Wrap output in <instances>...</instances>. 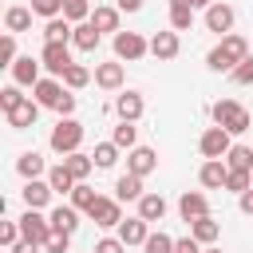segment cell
Returning a JSON list of instances; mask_svg holds the SVG:
<instances>
[{"label":"cell","instance_id":"obj_17","mask_svg":"<svg viewBox=\"0 0 253 253\" xmlns=\"http://www.w3.org/2000/svg\"><path fill=\"white\" fill-rule=\"evenodd\" d=\"M154 166H158V154H154L150 146H134V150H126V170H130V174L146 178V174H154Z\"/></svg>","mask_w":253,"mask_h":253},{"label":"cell","instance_id":"obj_9","mask_svg":"<svg viewBox=\"0 0 253 253\" xmlns=\"http://www.w3.org/2000/svg\"><path fill=\"white\" fill-rule=\"evenodd\" d=\"M40 59H43V67H47L51 75H63V71L75 63V59H71V43H43Z\"/></svg>","mask_w":253,"mask_h":253},{"label":"cell","instance_id":"obj_43","mask_svg":"<svg viewBox=\"0 0 253 253\" xmlns=\"http://www.w3.org/2000/svg\"><path fill=\"white\" fill-rule=\"evenodd\" d=\"M20 55H16V32H4V40H0V63L4 67H12Z\"/></svg>","mask_w":253,"mask_h":253},{"label":"cell","instance_id":"obj_21","mask_svg":"<svg viewBox=\"0 0 253 253\" xmlns=\"http://www.w3.org/2000/svg\"><path fill=\"white\" fill-rule=\"evenodd\" d=\"M71 36H75V24L67 16H55L43 24V43H71Z\"/></svg>","mask_w":253,"mask_h":253},{"label":"cell","instance_id":"obj_41","mask_svg":"<svg viewBox=\"0 0 253 253\" xmlns=\"http://www.w3.org/2000/svg\"><path fill=\"white\" fill-rule=\"evenodd\" d=\"M24 99H28V95H20V83H8V87L0 91V111L8 115V111H16V107H20Z\"/></svg>","mask_w":253,"mask_h":253},{"label":"cell","instance_id":"obj_39","mask_svg":"<svg viewBox=\"0 0 253 253\" xmlns=\"http://www.w3.org/2000/svg\"><path fill=\"white\" fill-rule=\"evenodd\" d=\"M249 186H253V170H233V166H229V178H225V190H229V194H245Z\"/></svg>","mask_w":253,"mask_h":253},{"label":"cell","instance_id":"obj_40","mask_svg":"<svg viewBox=\"0 0 253 253\" xmlns=\"http://www.w3.org/2000/svg\"><path fill=\"white\" fill-rule=\"evenodd\" d=\"M142 249H146V253H174V237L158 229V233H150V237L142 241Z\"/></svg>","mask_w":253,"mask_h":253},{"label":"cell","instance_id":"obj_11","mask_svg":"<svg viewBox=\"0 0 253 253\" xmlns=\"http://www.w3.org/2000/svg\"><path fill=\"white\" fill-rule=\"evenodd\" d=\"M51 194H55V190H51V182H47V178H28V182H24V190H20V198H24V206H28V210H43V206L51 202Z\"/></svg>","mask_w":253,"mask_h":253},{"label":"cell","instance_id":"obj_45","mask_svg":"<svg viewBox=\"0 0 253 253\" xmlns=\"http://www.w3.org/2000/svg\"><path fill=\"white\" fill-rule=\"evenodd\" d=\"M229 79H233L237 87H249V83H253V59H241V63L229 71Z\"/></svg>","mask_w":253,"mask_h":253},{"label":"cell","instance_id":"obj_28","mask_svg":"<svg viewBox=\"0 0 253 253\" xmlns=\"http://www.w3.org/2000/svg\"><path fill=\"white\" fill-rule=\"evenodd\" d=\"M190 233H194V237H198L202 245H213V241L221 237V225H217V221H213V217L206 213V217H198V221H190Z\"/></svg>","mask_w":253,"mask_h":253},{"label":"cell","instance_id":"obj_25","mask_svg":"<svg viewBox=\"0 0 253 253\" xmlns=\"http://www.w3.org/2000/svg\"><path fill=\"white\" fill-rule=\"evenodd\" d=\"M47 217H51V229H59V233H75L79 229V210L75 206H55Z\"/></svg>","mask_w":253,"mask_h":253},{"label":"cell","instance_id":"obj_46","mask_svg":"<svg viewBox=\"0 0 253 253\" xmlns=\"http://www.w3.org/2000/svg\"><path fill=\"white\" fill-rule=\"evenodd\" d=\"M20 237H24V233H20V221H0V241H4L8 249H12Z\"/></svg>","mask_w":253,"mask_h":253},{"label":"cell","instance_id":"obj_32","mask_svg":"<svg viewBox=\"0 0 253 253\" xmlns=\"http://www.w3.org/2000/svg\"><path fill=\"white\" fill-rule=\"evenodd\" d=\"M63 166H67V170L83 182V178L95 170V158H91V154H83V150H75V154H63Z\"/></svg>","mask_w":253,"mask_h":253},{"label":"cell","instance_id":"obj_31","mask_svg":"<svg viewBox=\"0 0 253 253\" xmlns=\"http://www.w3.org/2000/svg\"><path fill=\"white\" fill-rule=\"evenodd\" d=\"M91 24H95L99 32H119V8H111V4H99V8L91 12Z\"/></svg>","mask_w":253,"mask_h":253},{"label":"cell","instance_id":"obj_53","mask_svg":"<svg viewBox=\"0 0 253 253\" xmlns=\"http://www.w3.org/2000/svg\"><path fill=\"white\" fill-rule=\"evenodd\" d=\"M170 4H190V8H210L213 0H170Z\"/></svg>","mask_w":253,"mask_h":253},{"label":"cell","instance_id":"obj_22","mask_svg":"<svg viewBox=\"0 0 253 253\" xmlns=\"http://www.w3.org/2000/svg\"><path fill=\"white\" fill-rule=\"evenodd\" d=\"M16 170H20V178L28 182V178H43V174H47V162H43L40 150H24V154L16 158Z\"/></svg>","mask_w":253,"mask_h":253},{"label":"cell","instance_id":"obj_42","mask_svg":"<svg viewBox=\"0 0 253 253\" xmlns=\"http://www.w3.org/2000/svg\"><path fill=\"white\" fill-rule=\"evenodd\" d=\"M32 12L43 20H55V16H63V0H32Z\"/></svg>","mask_w":253,"mask_h":253},{"label":"cell","instance_id":"obj_7","mask_svg":"<svg viewBox=\"0 0 253 253\" xmlns=\"http://www.w3.org/2000/svg\"><path fill=\"white\" fill-rule=\"evenodd\" d=\"M87 217H91L99 229H119V221H123V202H119V198H99Z\"/></svg>","mask_w":253,"mask_h":253},{"label":"cell","instance_id":"obj_19","mask_svg":"<svg viewBox=\"0 0 253 253\" xmlns=\"http://www.w3.org/2000/svg\"><path fill=\"white\" fill-rule=\"evenodd\" d=\"M115 111H119V119H126V123H138V119H142V111H146V103H142V95H138V91H119V99H115Z\"/></svg>","mask_w":253,"mask_h":253},{"label":"cell","instance_id":"obj_5","mask_svg":"<svg viewBox=\"0 0 253 253\" xmlns=\"http://www.w3.org/2000/svg\"><path fill=\"white\" fill-rule=\"evenodd\" d=\"M146 51H150V40H142L138 32H115V59L134 63V59H142Z\"/></svg>","mask_w":253,"mask_h":253},{"label":"cell","instance_id":"obj_13","mask_svg":"<svg viewBox=\"0 0 253 253\" xmlns=\"http://www.w3.org/2000/svg\"><path fill=\"white\" fill-rule=\"evenodd\" d=\"M178 213H182V221H186V225H190V221H198V217H206V213H210L206 194H202V190H186V194L178 198Z\"/></svg>","mask_w":253,"mask_h":253},{"label":"cell","instance_id":"obj_2","mask_svg":"<svg viewBox=\"0 0 253 253\" xmlns=\"http://www.w3.org/2000/svg\"><path fill=\"white\" fill-rule=\"evenodd\" d=\"M83 134H87V130H83V123H79V119H71V115H63V119L51 126L47 146H51V150L63 158V154H75V150L83 146Z\"/></svg>","mask_w":253,"mask_h":253},{"label":"cell","instance_id":"obj_1","mask_svg":"<svg viewBox=\"0 0 253 253\" xmlns=\"http://www.w3.org/2000/svg\"><path fill=\"white\" fill-rule=\"evenodd\" d=\"M241 59H249V40L237 36V32H229V36H221V40L210 47L206 67H210V71H233Z\"/></svg>","mask_w":253,"mask_h":253},{"label":"cell","instance_id":"obj_44","mask_svg":"<svg viewBox=\"0 0 253 253\" xmlns=\"http://www.w3.org/2000/svg\"><path fill=\"white\" fill-rule=\"evenodd\" d=\"M71 249V233H59V229H51V237L43 241V253H67Z\"/></svg>","mask_w":253,"mask_h":253},{"label":"cell","instance_id":"obj_16","mask_svg":"<svg viewBox=\"0 0 253 253\" xmlns=\"http://www.w3.org/2000/svg\"><path fill=\"white\" fill-rule=\"evenodd\" d=\"M123 79H126V71H123V59L95 63V83H99L103 91H119V87H123Z\"/></svg>","mask_w":253,"mask_h":253},{"label":"cell","instance_id":"obj_12","mask_svg":"<svg viewBox=\"0 0 253 253\" xmlns=\"http://www.w3.org/2000/svg\"><path fill=\"white\" fill-rule=\"evenodd\" d=\"M40 67H43V59H32V55H20L8 71H12V83H20V87H36L43 75H40Z\"/></svg>","mask_w":253,"mask_h":253},{"label":"cell","instance_id":"obj_26","mask_svg":"<svg viewBox=\"0 0 253 253\" xmlns=\"http://www.w3.org/2000/svg\"><path fill=\"white\" fill-rule=\"evenodd\" d=\"M32 8H24V4H12L8 12H4V32H28L32 28Z\"/></svg>","mask_w":253,"mask_h":253},{"label":"cell","instance_id":"obj_8","mask_svg":"<svg viewBox=\"0 0 253 253\" xmlns=\"http://www.w3.org/2000/svg\"><path fill=\"white\" fill-rule=\"evenodd\" d=\"M20 233H24L28 241L43 245V241L51 237V217H43L40 210H24V217H20Z\"/></svg>","mask_w":253,"mask_h":253},{"label":"cell","instance_id":"obj_30","mask_svg":"<svg viewBox=\"0 0 253 253\" xmlns=\"http://www.w3.org/2000/svg\"><path fill=\"white\" fill-rule=\"evenodd\" d=\"M47 182H51V190H55V194H71L79 178H75V174H71V170L59 162V166H51V170H47Z\"/></svg>","mask_w":253,"mask_h":253},{"label":"cell","instance_id":"obj_10","mask_svg":"<svg viewBox=\"0 0 253 253\" xmlns=\"http://www.w3.org/2000/svg\"><path fill=\"white\" fill-rule=\"evenodd\" d=\"M63 95H67V87H63V79H59V75H51V79H40V83L32 87V99H36L40 107H51V111L59 107V99H63Z\"/></svg>","mask_w":253,"mask_h":253},{"label":"cell","instance_id":"obj_18","mask_svg":"<svg viewBox=\"0 0 253 253\" xmlns=\"http://www.w3.org/2000/svg\"><path fill=\"white\" fill-rule=\"evenodd\" d=\"M119 237H123V245H142L146 237H150V221L146 217H123L119 221Z\"/></svg>","mask_w":253,"mask_h":253},{"label":"cell","instance_id":"obj_4","mask_svg":"<svg viewBox=\"0 0 253 253\" xmlns=\"http://www.w3.org/2000/svg\"><path fill=\"white\" fill-rule=\"evenodd\" d=\"M229 138H233V134H229L225 126H217V123H213V126H206V130H202V138H198L202 158H225V154H229V146H233Z\"/></svg>","mask_w":253,"mask_h":253},{"label":"cell","instance_id":"obj_51","mask_svg":"<svg viewBox=\"0 0 253 253\" xmlns=\"http://www.w3.org/2000/svg\"><path fill=\"white\" fill-rule=\"evenodd\" d=\"M55 111H59V119H63V115H71V111H75V95L67 91V95L59 99V107H55Z\"/></svg>","mask_w":253,"mask_h":253},{"label":"cell","instance_id":"obj_24","mask_svg":"<svg viewBox=\"0 0 253 253\" xmlns=\"http://www.w3.org/2000/svg\"><path fill=\"white\" fill-rule=\"evenodd\" d=\"M142 194H146V190H142V178H138V174H130V170L119 174V182H115V198H119V202H138Z\"/></svg>","mask_w":253,"mask_h":253},{"label":"cell","instance_id":"obj_34","mask_svg":"<svg viewBox=\"0 0 253 253\" xmlns=\"http://www.w3.org/2000/svg\"><path fill=\"white\" fill-rule=\"evenodd\" d=\"M170 28L174 32H190L194 28V8L190 4H170Z\"/></svg>","mask_w":253,"mask_h":253},{"label":"cell","instance_id":"obj_52","mask_svg":"<svg viewBox=\"0 0 253 253\" xmlns=\"http://www.w3.org/2000/svg\"><path fill=\"white\" fill-rule=\"evenodd\" d=\"M115 8H119V12H138V8H142V0H119Z\"/></svg>","mask_w":253,"mask_h":253},{"label":"cell","instance_id":"obj_37","mask_svg":"<svg viewBox=\"0 0 253 253\" xmlns=\"http://www.w3.org/2000/svg\"><path fill=\"white\" fill-rule=\"evenodd\" d=\"M91 158H95V170H111V166L119 162V146H115V142H99Z\"/></svg>","mask_w":253,"mask_h":253},{"label":"cell","instance_id":"obj_36","mask_svg":"<svg viewBox=\"0 0 253 253\" xmlns=\"http://www.w3.org/2000/svg\"><path fill=\"white\" fill-rule=\"evenodd\" d=\"M225 166H233V170H253V146H229V154H225Z\"/></svg>","mask_w":253,"mask_h":253},{"label":"cell","instance_id":"obj_29","mask_svg":"<svg viewBox=\"0 0 253 253\" xmlns=\"http://www.w3.org/2000/svg\"><path fill=\"white\" fill-rule=\"evenodd\" d=\"M111 142H115L119 150H134V146H138V126H134V123H126V119H119V126H115V134H111Z\"/></svg>","mask_w":253,"mask_h":253},{"label":"cell","instance_id":"obj_15","mask_svg":"<svg viewBox=\"0 0 253 253\" xmlns=\"http://www.w3.org/2000/svg\"><path fill=\"white\" fill-rule=\"evenodd\" d=\"M182 51V40H178V32L170 28V32H154L150 36V55L154 59H174Z\"/></svg>","mask_w":253,"mask_h":253},{"label":"cell","instance_id":"obj_35","mask_svg":"<svg viewBox=\"0 0 253 253\" xmlns=\"http://www.w3.org/2000/svg\"><path fill=\"white\" fill-rule=\"evenodd\" d=\"M99 202V194L87 186V182H75V190H71V206L75 210H83V213H91V206Z\"/></svg>","mask_w":253,"mask_h":253},{"label":"cell","instance_id":"obj_6","mask_svg":"<svg viewBox=\"0 0 253 253\" xmlns=\"http://www.w3.org/2000/svg\"><path fill=\"white\" fill-rule=\"evenodd\" d=\"M233 24H237V12H233V4H225V0H213V4L206 8V28H210V32H217V36H229V32H233Z\"/></svg>","mask_w":253,"mask_h":253},{"label":"cell","instance_id":"obj_38","mask_svg":"<svg viewBox=\"0 0 253 253\" xmlns=\"http://www.w3.org/2000/svg\"><path fill=\"white\" fill-rule=\"evenodd\" d=\"M91 0H63V16L71 20V24H83V20H91Z\"/></svg>","mask_w":253,"mask_h":253},{"label":"cell","instance_id":"obj_48","mask_svg":"<svg viewBox=\"0 0 253 253\" xmlns=\"http://www.w3.org/2000/svg\"><path fill=\"white\" fill-rule=\"evenodd\" d=\"M174 253H202V241L190 233V237H182V241H174Z\"/></svg>","mask_w":253,"mask_h":253},{"label":"cell","instance_id":"obj_47","mask_svg":"<svg viewBox=\"0 0 253 253\" xmlns=\"http://www.w3.org/2000/svg\"><path fill=\"white\" fill-rule=\"evenodd\" d=\"M91 253H126V245H123V237H99Z\"/></svg>","mask_w":253,"mask_h":253},{"label":"cell","instance_id":"obj_23","mask_svg":"<svg viewBox=\"0 0 253 253\" xmlns=\"http://www.w3.org/2000/svg\"><path fill=\"white\" fill-rule=\"evenodd\" d=\"M99 40H103V32H99L91 20H83V24H75L71 47H79V51H95V47H99Z\"/></svg>","mask_w":253,"mask_h":253},{"label":"cell","instance_id":"obj_20","mask_svg":"<svg viewBox=\"0 0 253 253\" xmlns=\"http://www.w3.org/2000/svg\"><path fill=\"white\" fill-rule=\"evenodd\" d=\"M4 119H8V126H12V130H28V126H32L36 119H40V103H36V99L28 95V99H24V103H20L16 111H8Z\"/></svg>","mask_w":253,"mask_h":253},{"label":"cell","instance_id":"obj_54","mask_svg":"<svg viewBox=\"0 0 253 253\" xmlns=\"http://www.w3.org/2000/svg\"><path fill=\"white\" fill-rule=\"evenodd\" d=\"M202 253H221V249H213V245H206V249H202Z\"/></svg>","mask_w":253,"mask_h":253},{"label":"cell","instance_id":"obj_27","mask_svg":"<svg viewBox=\"0 0 253 253\" xmlns=\"http://www.w3.org/2000/svg\"><path fill=\"white\" fill-rule=\"evenodd\" d=\"M138 217L162 221V217H166V198H162V194H142V198H138Z\"/></svg>","mask_w":253,"mask_h":253},{"label":"cell","instance_id":"obj_50","mask_svg":"<svg viewBox=\"0 0 253 253\" xmlns=\"http://www.w3.org/2000/svg\"><path fill=\"white\" fill-rule=\"evenodd\" d=\"M237 206H241V213H249V217H253V186H249L245 194H237Z\"/></svg>","mask_w":253,"mask_h":253},{"label":"cell","instance_id":"obj_49","mask_svg":"<svg viewBox=\"0 0 253 253\" xmlns=\"http://www.w3.org/2000/svg\"><path fill=\"white\" fill-rule=\"evenodd\" d=\"M40 249H43V245H36V241H28V237H20V241H16V245H12L8 253H40Z\"/></svg>","mask_w":253,"mask_h":253},{"label":"cell","instance_id":"obj_33","mask_svg":"<svg viewBox=\"0 0 253 253\" xmlns=\"http://www.w3.org/2000/svg\"><path fill=\"white\" fill-rule=\"evenodd\" d=\"M59 79H63V87H67V91H83V87L91 83V71H87L83 63H71V67H67Z\"/></svg>","mask_w":253,"mask_h":253},{"label":"cell","instance_id":"obj_3","mask_svg":"<svg viewBox=\"0 0 253 253\" xmlns=\"http://www.w3.org/2000/svg\"><path fill=\"white\" fill-rule=\"evenodd\" d=\"M210 115H213V123H217V126H225L229 134H245V130H249V123H253V119H249V111H245L237 99H217V103L210 107Z\"/></svg>","mask_w":253,"mask_h":253},{"label":"cell","instance_id":"obj_14","mask_svg":"<svg viewBox=\"0 0 253 253\" xmlns=\"http://www.w3.org/2000/svg\"><path fill=\"white\" fill-rule=\"evenodd\" d=\"M225 178H229V166H225L221 158H206L202 170H198V182H202L206 190H225Z\"/></svg>","mask_w":253,"mask_h":253}]
</instances>
